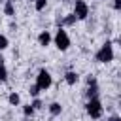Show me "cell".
Masks as SVG:
<instances>
[{
  "label": "cell",
  "mask_w": 121,
  "mask_h": 121,
  "mask_svg": "<svg viewBox=\"0 0 121 121\" xmlns=\"http://www.w3.org/2000/svg\"><path fill=\"white\" fill-rule=\"evenodd\" d=\"M60 2H68V0H60Z\"/></svg>",
  "instance_id": "cell-21"
},
{
  "label": "cell",
  "mask_w": 121,
  "mask_h": 121,
  "mask_svg": "<svg viewBox=\"0 0 121 121\" xmlns=\"http://www.w3.org/2000/svg\"><path fill=\"white\" fill-rule=\"evenodd\" d=\"M85 112L91 119H100L102 113H104V106L98 98H89L87 104H85Z\"/></svg>",
  "instance_id": "cell-1"
},
{
  "label": "cell",
  "mask_w": 121,
  "mask_h": 121,
  "mask_svg": "<svg viewBox=\"0 0 121 121\" xmlns=\"http://www.w3.org/2000/svg\"><path fill=\"white\" fill-rule=\"evenodd\" d=\"M85 95H87V98H98V83H91L87 87Z\"/></svg>",
  "instance_id": "cell-9"
},
{
  "label": "cell",
  "mask_w": 121,
  "mask_h": 121,
  "mask_svg": "<svg viewBox=\"0 0 121 121\" xmlns=\"http://www.w3.org/2000/svg\"><path fill=\"white\" fill-rule=\"evenodd\" d=\"M106 121H121V117H119V115H110Z\"/></svg>",
  "instance_id": "cell-20"
},
{
  "label": "cell",
  "mask_w": 121,
  "mask_h": 121,
  "mask_svg": "<svg viewBox=\"0 0 121 121\" xmlns=\"http://www.w3.org/2000/svg\"><path fill=\"white\" fill-rule=\"evenodd\" d=\"M113 9H121V0H113Z\"/></svg>",
  "instance_id": "cell-19"
},
{
  "label": "cell",
  "mask_w": 121,
  "mask_h": 121,
  "mask_svg": "<svg viewBox=\"0 0 121 121\" xmlns=\"http://www.w3.org/2000/svg\"><path fill=\"white\" fill-rule=\"evenodd\" d=\"M45 6H47V0H34V8H36V11L45 9Z\"/></svg>",
  "instance_id": "cell-15"
},
{
  "label": "cell",
  "mask_w": 121,
  "mask_h": 121,
  "mask_svg": "<svg viewBox=\"0 0 121 121\" xmlns=\"http://www.w3.org/2000/svg\"><path fill=\"white\" fill-rule=\"evenodd\" d=\"M51 34H49V30H42L40 34H38V43L42 45V47H47L49 43H51Z\"/></svg>",
  "instance_id": "cell-6"
},
{
  "label": "cell",
  "mask_w": 121,
  "mask_h": 121,
  "mask_svg": "<svg viewBox=\"0 0 121 121\" xmlns=\"http://www.w3.org/2000/svg\"><path fill=\"white\" fill-rule=\"evenodd\" d=\"M95 60L96 62H112L113 60V45L110 43V42H106L98 51H96V55H95Z\"/></svg>",
  "instance_id": "cell-2"
},
{
  "label": "cell",
  "mask_w": 121,
  "mask_h": 121,
  "mask_svg": "<svg viewBox=\"0 0 121 121\" xmlns=\"http://www.w3.org/2000/svg\"><path fill=\"white\" fill-rule=\"evenodd\" d=\"M11 2H15V0H11Z\"/></svg>",
  "instance_id": "cell-23"
},
{
  "label": "cell",
  "mask_w": 121,
  "mask_h": 121,
  "mask_svg": "<svg viewBox=\"0 0 121 121\" xmlns=\"http://www.w3.org/2000/svg\"><path fill=\"white\" fill-rule=\"evenodd\" d=\"M30 106H32L34 110H40V108H42V100H40L38 96H34V100H32V104H30Z\"/></svg>",
  "instance_id": "cell-18"
},
{
  "label": "cell",
  "mask_w": 121,
  "mask_h": 121,
  "mask_svg": "<svg viewBox=\"0 0 121 121\" xmlns=\"http://www.w3.org/2000/svg\"><path fill=\"white\" fill-rule=\"evenodd\" d=\"M8 79V68H6V64L0 60V81H6Z\"/></svg>",
  "instance_id": "cell-13"
},
{
  "label": "cell",
  "mask_w": 121,
  "mask_h": 121,
  "mask_svg": "<svg viewBox=\"0 0 121 121\" xmlns=\"http://www.w3.org/2000/svg\"><path fill=\"white\" fill-rule=\"evenodd\" d=\"M60 112H62V106L59 104V102H51L49 104V113L55 117V115H60Z\"/></svg>",
  "instance_id": "cell-11"
},
{
  "label": "cell",
  "mask_w": 121,
  "mask_h": 121,
  "mask_svg": "<svg viewBox=\"0 0 121 121\" xmlns=\"http://www.w3.org/2000/svg\"><path fill=\"white\" fill-rule=\"evenodd\" d=\"M4 15H8V17L15 15V6H13L11 0H6V4H4Z\"/></svg>",
  "instance_id": "cell-10"
},
{
  "label": "cell",
  "mask_w": 121,
  "mask_h": 121,
  "mask_svg": "<svg viewBox=\"0 0 121 121\" xmlns=\"http://www.w3.org/2000/svg\"><path fill=\"white\" fill-rule=\"evenodd\" d=\"M34 112H36V110H34V108H32L30 104L23 106V113H25V117H32V115H34Z\"/></svg>",
  "instance_id": "cell-14"
},
{
  "label": "cell",
  "mask_w": 121,
  "mask_h": 121,
  "mask_svg": "<svg viewBox=\"0 0 121 121\" xmlns=\"http://www.w3.org/2000/svg\"><path fill=\"white\" fill-rule=\"evenodd\" d=\"M30 121H34V119H30Z\"/></svg>",
  "instance_id": "cell-24"
},
{
  "label": "cell",
  "mask_w": 121,
  "mask_h": 121,
  "mask_svg": "<svg viewBox=\"0 0 121 121\" xmlns=\"http://www.w3.org/2000/svg\"><path fill=\"white\" fill-rule=\"evenodd\" d=\"M64 81H66L68 85H76V83L79 81V74H78V72H72V70H68V72L64 74Z\"/></svg>",
  "instance_id": "cell-7"
},
{
  "label": "cell",
  "mask_w": 121,
  "mask_h": 121,
  "mask_svg": "<svg viewBox=\"0 0 121 121\" xmlns=\"http://www.w3.org/2000/svg\"><path fill=\"white\" fill-rule=\"evenodd\" d=\"M8 45H9V40H8L4 34H0V51H4Z\"/></svg>",
  "instance_id": "cell-16"
},
{
  "label": "cell",
  "mask_w": 121,
  "mask_h": 121,
  "mask_svg": "<svg viewBox=\"0 0 121 121\" xmlns=\"http://www.w3.org/2000/svg\"><path fill=\"white\" fill-rule=\"evenodd\" d=\"M76 15L74 13H68L66 17H62V19H59V25L60 26H72V25H76Z\"/></svg>",
  "instance_id": "cell-8"
},
{
  "label": "cell",
  "mask_w": 121,
  "mask_h": 121,
  "mask_svg": "<svg viewBox=\"0 0 121 121\" xmlns=\"http://www.w3.org/2000/svg\"><path fill=\"white\" fill-rule=\"evenodd\" d=\"M53 42H55V47H57L59 51H66V49L70 47V36H68V32H66L64 28H59V30L55 32Z\"/></svg>",
  "instance_id": "cell-3"
},
{
  "label": "cell",
  "mask_w": 121,
  "mask_h": 121,
  "mask_svg": "<svg viewBox=\"0 0 121 121\" xmlns=\"http://www.w3.org/2000/svg\"><path fill=\"white\" fill-rule=\"evenodd\" d=\"M72 13H74L76 19H79V21L87 19V15H89V6H87V2H85V0H76Z\"/></svg>",
  "instance_id": "cell-5"
},
{
  "label": "cell",
  "mask_w": 121,
  "mask_h": 121,
  "mask_svg": "<svg viewBox=\"0 0 121 121\" xmlns=\"http://www.w3.org/2000/svg\"><path fill=\"white\" fill-rule=\"evenodd\" d=\"M28 93H30V96H38V95H40V87H38V85L34 83V85H30Z\"/></svg>",
  "instance_id": "cell-17"
},
{
  "label": "cell",
  "mask_w": 121,
  "mask_h": 121,
  "mask_svg": "<svg viewBox=\"0 0 121 121\" xmlns=\"http://www.w3.org/2000/svg\"><path fill=\"white\" fill-rule=\"evenodd\" d=\"M36 85L40 87V91H47V89L53 85V78H51V74H49L45 68H42V70L38 72V76H36Z\"/></svg>",
  "instance_id": "cell-4"
},
{
  "label": "cell",
  "mask_w": 121,
  "mask_h": 121,
  "mask_svg": "<svg viewBox=\"0 0 121 121\" xmlns=\"http://www.w3.org/2000/svg\"><path fill=\"white\" fill-rule=\"evenodd\" d=\"M8 102H9V106H19V104H21V96H19L17 93H9Z\"/></svg>",
  "instance_id": "cell-12"
},
{
  "label": "cell",
  "mask_w": 121,
  "mask_h": 121,
  "mask_svg": "<svg viewBox=\"0 0 121 121\" xmlns=\"http://www.w3.org/2000/svg\"><path fill=\"white\" fill-rule=\"evenodd\" d=\"M0 60H4V59H2V57H0Z\"/></svg>",
  "instance_id": "cell-22"
}]
</instances>
